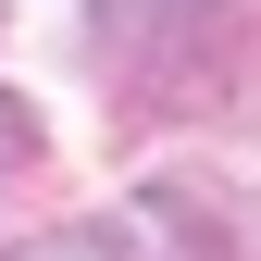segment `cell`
Segmentation results:
<instances>
[{"label": "cell", "instance_id": "cell-2", "mask_svg": "<svg viewBox=\"0 0 261 261\" xmlns=\"http://www.w3.org/2000/svg\"><path fill=\"white\" fill-rule=\"evenodd\" d=\"M25 162H38V112H25V100H0V187H13Z\"/></svg>", "mask_w": 261, "mask_h": 261}, {"label": "cell", "instance_id": "cell-1", "mask_svg": "<svg viewBox=\"0 0 261 261\" xmlns=\"http://www.w3.org/2000/svg\"><path fill=\"white\" fill-rule=\"evenodd\" d=\"M13 261H137V249H124L112 224H62V237H25Z\"/></svg>", "mask_w": 261, "mask_h": 261}]
</instances>
